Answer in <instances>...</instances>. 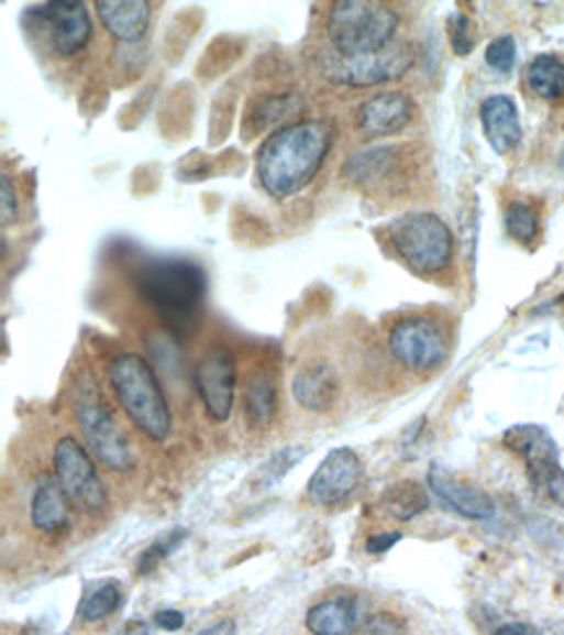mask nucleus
<instances>
[{"label":"nucleus","instance_id":"obj_16","mask_svg":"<svg viewBox=\"0 0 564 635\" xmlns=\"http://www.w3.org/2000/svg\"><path fill=\"white\" fill-rule=\"evenodd\" d=\"M70 511H74V501L63 488L55 474H40L37 488L32 495V524L34 529L45 534H60L70 529Z\"/></svg>","mask_w":564,"mask_h":635},{"label":"nucleus","instance_id":"obj_7","mask_svg":"<svg viewBox=\"0 0 564 635\" xmlns=\"http://www.w3.org/2000/svg\"><path fill=\"white\" fill-rule=\"evenodd\" d=\"M505 448L526 461L528 480L535 490H544L556 505H564V469L560 461V446L546 427L516 425L502 435Z\"/></svg>","mask_w":564,"mask_h":635},{"label":"nucleus","instance_id":"obj_23","mask_svg":"<svg viewBox=\"0 0 564 635\" xmlns=\"http://www.w3.org/2000/svg\"><path fill=\"white\" fill-rule=\"evenodd\" d=\"M396 146H373L356 152L352 160L344 164V177L352 183H375L388 175V169L396 162Z\"/></svg>","mask_w":564,"mask_h":635},{"label":"nucleus","instance_id":"obj_3","mask_svg":"<svg viewBox=\"0 0 564 635\" xmlns=\"http://www.w3.org/2000/svg\"><path fill=\"white\" fill-rule=\"evenodd\" d=\"M110 385L115 391L120 406L128 419L146 435L148 440L159 444L173 433V412L154 368L141 354H118L110 362Z\"/></svg>","mask_w":564,"mask_h":635},{"label":"nucleus","instance_id":"obj_34","mask_svg":"<svg viewBox=\"0 0 564 635\" xmlns=\"http://www.w3.org/2000/svg\"><path fill=\"white\" fill-rule=\"evenodd\" d=\"M398 541H401V532H377L373 537H367L364 549H367L369 555H383L388 552L390 547H396Z\"/></svg>","mask_w":564,"mask_h":635},{"label":"nucleus","instance_id":"obj_24","mask_svg":"<svg viewBox=\"0 0 564 635\" xmlns=\"http://www.w3.org/2000/svg\"><path fill=\"white\" fill-rule=\"evenodd\" d=\"M120 604H123V589H120V583L112 581V578H104V581L91 583L87 589L76 615L81 617L84 623H99V620L118 612Z\"/></svg>","mask_w":564,"mask_h":635},{"label":"nucleus","instance_id":"obj_8","mask_svg":"<svg viewBox=\"0 0 564 635\" xmlns=\"http://www.w3.org/2000/svg\"><path fill=\"white\" fill-rule=\"evenodd\" d=\"M390 354L413 373H427L445 365L450 354V341L445 331L424 316L398 320L388 333Z\"/></svg>","mask_w":564,"mask_h":635},{"label":"nucleus","instance_id":"obj_6","mask_svg":"<svg viewBox=\"0 0 564 635\" xmlns=\"http://www.w3.org/2000/svg\"><path fill=\"white\" fill-rule=\"evenodd\" d=\"M76 419L87 440L89 453L110 469V472H131L135 467V453L115 412L99 396L91 385H78L76 391Z\"/></svg>","mask_w":564,"mask_h":635},{"label":"nucleus","instance_id":"obj_15","mask_svg":"<svg viewBox=\"0 0 564 635\" xmlns=\"http://www.w3.org/2000/svg\"><path fill=\"white\" fill-rule=\"evenodd\" d=\"M413 118V102L403 91H383L364 99L356 110V123L367 139H383L403 131Z\"/></svg>","mask_w":564,"mask_h":635},{"label":"nucleus","instance_id":"obj_30","mask_svg":"<svg viewBox=\"0 0 564 635\" xmlns=\"http://www.w3.org/2000/svg\"><path fill=\"white\" fill-rule=\"evenodd\" d=\"M487 66L495 68L497 74H510L516 66V40L510 34L491 40L487 47Z\"/></svg>","mask_w":564,"mask_h":635},{"label":"nucleus","instance_id":"obj_25","mask_svg":"<svg viewBox=\"0 0 564 635\" xmlns=\"http://www.w3.org/2000/svg\"><path fill=\"white\" fill-rule=\"evenodd\" d=\"M528 87L541 99H560L564 95V63L556 55H535L526 70Z\"/></svg>","mask_w":564,"mask_h":635},{"label":"nucleus","instance_id":"obj_26","mask_svg":"<svg viewBox=\"0 0 564 635\" xmlns=\"http://www.w3.org/2000/svg\"><path fill=\"white\" fill-rule=\"evenodd\" d=\"M305 456H307V451L302 446H289V448H284V451L274 453L258 469V474L253 477V488L266 490V488H270V484H276L278 480H284V477H287L291 469H295L297 463L305 459Z\"/></svg>","mask_w":564,"mask_h":635},{"label":"nucleus","instance_id":"obj_35","mask_svg":"<svg viewBox=\"0 0 564 635\" xmlns=\"http://www.w3.org/2000/svg\"><path fill=\"white\" fill-rule=\"evenodd\" d=\"M154 625L159 627V631H167V633H175L180 631L185 625V615L180 610H159L154 615Z\"/></svg>","mask_w":564,"mask_h":635},{"label":"nucleus","instance_id":"obj_13","mask_svg":"<svg viewBox=\"0 0 564 635\" xmlns=\"http://www.w3.org/2000/svg\"><path fill=\"white\" fill-rule=\"evenodd\" d=\"M34 19L45 21L49 26V42L53 50L60 55H76L89 45L91 40V17L87 6L81 0L68 3V0H58V3H42L32 9Z\"/></svg>","mask_w":564,"mask_h":635},{"label":"nucleus","instance_id":"obj_29","mask_svg":"<svg viewBox=\"0 0 564 635\" xmlns=\"http://www.w3.org/2000/svg\"><path fill=\"white\" fill-rule=\"evenodd\" d=\"M302 107V99L297 95H284V97H270L255 110V128H266L270 123H281L287 116H295Z\"/></svg>","mask_w":564,"mask_h":635},{"label":"nucleus","instance_id":"obj_28","mask_svg":"<svg viewBox=\"0 0 564 635\" xmlns=\"http://www.w3.org/2000/svg\"><path fill=\"white\" fill-rule=\"evenodd\" d=\"M505 227L516 240L531 242L539 234V211L526 201H512L505 211Z\"/></svg>","mask_w":564,"mask_h":635},{"label":"nucleus","instance_id":"obj_11","mask_svg":"<svg viewBox=\"0 0 564 635\" xmlns=\"http://www.w3.org/2000/svg\"><path fill=\"white\" fill-rule=\"evenodd\" d=\"M413 66L411 45H390L375 55H362V58H341L331 63L328 78L346 87H377V84L396 81Z\"/></svg>","mask_w":564,"mask_h":635},{"label":"nucleus","instance_id":"obj_39","mask_svg":"<svg viewBox=\"0 0 564 635\" xmlns=\"http://www.w3.org/2000/svg\"><path fill=\"white\" fill-rule=\"evenodd\" d=\"M535 635H564V623H552V625L541 627Z\"/></svg>","mask_w":564,"mask_h":635},{"label":"nucleus","instance_id":"obj_32","mask_svg":"<svg viewBox=\"0 0 564 635\" xmlns=\"http://www.w3.org/2000/svg\"><path fill=\"white\" fill-rule=\"evenodd\" d=\"M450 45H453L455 55H468L471 50H474V24H471L466 13H455V17L450 19Z\"/></svg>","mask_w":564,"mask_h":635},{"label":"nucleus","instance_id":"obj_17","mask_svg":"<svg viewBox=\"0 0 564 635\" xmlns=\"http://www.w3.org/2000/svg\"><path fill=\"white\" fill-rule=\"evenodd\" d=\"M478 118H482L484 135H487L489 146L497 154H510L512 149L523 139V128H520L518 105L507 95H491L478 107Z\"/></svg>","mask_w":564,"mask_h":635},{"label":"nucleus","instance_id":"obj_5","mask_svg":"<svg viewBox=\"0 0 564 635\" xmlns=\"http://www.w3.org/2000/svg\"><path fill=\"white\" fill-rule=\"evenodd\" d=\"M392 251L417 274H440L453 261V232L434 214H403L388 227Z\"/></svg>","mask_w":564,"mask_h":635},{"label":"nucleus","instance_id":"obj_38","mask_svg":"<svg viewBox=\"0 0 564 635\" xmlns=\"http://www.w3.org/2000/svg\"><path fill=\"white\" fill-rule=\"evenodd\" d=\"M115 635H154L144 623H125Z\"/></svg>","mask_w":564,"mask_h":635},{"label":"nucleus","instance_id":"obj_1","mask_svg":"<svg viewBox=\"0 0 564 635\" xmlns=\"http://www.w3.org/2000/svg\"><path fill=\"white\" fill-rule=\"evenodd\" d=\"M331 128L323 120H297L268 135L255 156V175L274 198H289L312 183L331 149Z\"/></svg>","mask_w":564,"mask_h":635},{"label":"nucleus","instance_id":"obj_19","mask_svg":"<svg viewBox=\"0 0 564 635\" xmlns=\"http://www.w3.org/2000/svg\"><path fill=\"white\" fill-rule=\"evenodd\" d=\"M97 17L120 42H139L152 24V3L146 0H97Z\"/></svg>","mask_w":564,"mask_h":635},{"label":"nucleus","instance_id":"obj_22","mask_svg":"<svg viewBox=\"0 0 564 635\" xmlns=\"http://www.w3.org/2000/svg\"><path fill=\"white\" fill-rule=\"evenodd\" d=\"M427 508H430V495H427V490L413 480L392 484V488L385 490V495L380 497V511L385 516L396 521H411Z\"/></svg>","mask_w":564,"mask_h":635},{"label":"nucleus","instance_id":"obj_20","mask_svg":"<svg viewBox=\"0 0 564 635\" xmlns=\"http://www.w3.org/2000/svg\"><path fill=\"white\" fill-rule=\"evenodd\" d=\"M305 625L310 635H356L360 631V602L352 594L323 599L307 612Z\"/></svg>","mask_w":564,"mask_h":635},{"label":"nucleus","instance_id":"obj_4","mask_svg":"<svg viewBox=\"0 0 564 635\" xmlns=\"http://www.w3.org/2000/svg\"><path fill=\"white\" fill-rule=\"evenodd\" d=\"M398 13L377 0H339L328 13V40L341 58L375 55L392 45Z\"/></svg>","mask_w":564,"mask_h":635},{"label":"nucleus","instance_id":"obj_27","mask_svg":"<svg viewBox=\"0 0 564 635\" xmlns=\"http://www.w3.org/2000/svg\"><path fill=\"white\" fill-rule=\"evenodd\" d=\"M185 539H188V529H169L167 534H162L159 539L152 541V545H148L144 552L139 555V562H135V573L139 576L154 573V570L159 568L162 562L167 560L169 555H173Z\"/></svg>","mask_w":564,"mask_h":635},{"label":"nucleus","instance_id":"obj_37","mask_svg":"<svg viewBox=\"0 0 564 635\" xmlns=\"http://www.w3.org/2000/svg\"><path fill=\"white\" fill-rule=\"evenodd\" d=\"M495 635H535V633L523 623H507L502 627H497Z\"/></svg>","mask_w":564,"mask_h":635},{"label":"nucleus","instance_id":"obj_14","mask_svg":"<svg viewBox=\"0 0 564 635\" xmlns=\"http://www.w3.org/2000/svg\"><path fill=\"white\" fill-rule=\"evenodd\" d=\"M430 490L447 505L450 511L461 513V516L474 521H489L495 516V501L476 484H471L463 477L453 474L442 463H432L430 474H427Z\"/></svg>","mask_w":564,"mask_h":635},{"label":"nucleus","instance_id":"obj_12","mask_svg":"<svg viewBox=\"0 0 564 635\" xmlns=\"http://www.w3.org/2000/svg\"><path fill=\"white\" fill-rule=\"evenodd\" d=\"M362 482V461L352 448H333L325 456L323 463L316 469L310 484H307V495L316 505H339L344 503Z\"/></svg>","mask_w":564,"mask_h":635},{"label":"nucleus","instance_id":"obj_2","mask_svg":"<svg viewBox=\"0 0 564 635\" xmlns=\"http://www.w3.org/2000/svg\"><path fill=\"white\" fill-rule=\"evenodd\" d=\"M135 289L159 313L164 326L175 333H190L201 316L206 274L188 259H156L139 269Z\"/></svg>","mask_w":564,"mask_h":635},{"label":"nucleus","instance_id":"obj_33","mask_svg":"<svg viewBox=\"0 0 564 635\" xmlns=\"http://www.w3.org/2000/svg\"><path fill=\"white\" fill-rule=\"evenodd\" d=\"M0 219H3V227L16 219V190H13L9 175L0 177Z\"/></svg>","mask_w":564,"mask_h":635},{"label":"nucleus","instance_id":"obj_18","mask_svg":"<svg viewBox=\"0 0 564 635\" xmlns=\"http://www.w3.org/2000/svg\"><path fill=\"white\" fill-rule=\"evenodd\" d=\"M291 394L307 412H325L339 396V375H335L331 362L310 360L295 373Z\"/></svg>","mask_w":564,"mask_h":635},{"label":"nucleus","instance_id":"obj_31","mask_svg":"<svg viewBox=\"0 0 564 635\" xmlns=\"http://www.w3.org/2000/svg\"><path fill=\"white\" fill-rule=\"evenodd\" d=\"M409 625L403 617L392 615V612H375L364 620L360 627V635H406Z\"/></svg>","mask_w":564,"mask_h":635},{"label":"nucleus","instance_id":"obj_9","mask_svg":"<svg viewBox=\"0 0 564 635\" xmlns=\"http://www.w3.org/2000/svg\"><path fill=\"white\" fill-rule=\"evenodd\" d=\"M53 469L70 501L89 513H102L107 508V488L99 477L91 453L76 438H60L53 451Z\"/></svg>","mask_w":564,"mask_h":635},{"label":"nucleus","instance_id":"obj_10","mask_svg":"<svg viewBox=\"0 0 564 635\" xmlns=\"http://www.w3.org/2000/svg\"><path fill=\"white\" fill-rule=\"evenodd\" d=\"M196 388L213 423H226L237 394V360L226 347L213 344L196 362Z\"/></svg>","mask_w":564,"mask_h":635},{"label":"nucleus","instance_id":"obj_21","mask_svg":"<svg viewBox=\"0 0 564 635\" xmlns=\"http://www.w3.org/2000/svg\"><path fill=\"white\" fill-rule=\"evenodd\" d=\"M242 404H245V419L253 430H266L274 423L278 414V381L270 370H255L247 377L245 394H242Z\"/></svg>","mask_w":564,"mask_h":635},{"label":"nucleus","instance_id":"obj_36","mask_svg":"<svg viewBox=\"0 0 564 635\" xmlns=\"http://www.w3.org/2000/svg\"><path fill=\"white\" fill-rule=\"evenodd\" d=\"M237 633V623L234 620H219V623H213L209 627H203V631H198L196 635H234Z\"/></svg>","mask_w":564,"mask_h":635}]
</instances>
